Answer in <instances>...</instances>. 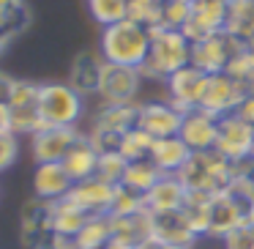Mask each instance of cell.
<instances>
[{
  "mask_svg": "<svg viewBox=\"0 0 254 249\" xmlns=\"http://www.w3.org/2000/svg\"><path fill=\"white\" fill-rule=\"evenodd\" d=\"M153 214V241L191 249L197 244V230L189 225L183 211H150Z\"/></svg>",
  "mask_w": 254,
  "mask_h": 249,
  "instance_id": "ac0fdd59",
  "label": "cell"
},
{
  "mask_svg": "<svg viewBox=\"0 0 254 249\" xmlns=\"http://www.w3.org/2000/svg\"><path fill=\"white\" fill-rule=\"evenodd\" d=\"M238 165H232L227 156L219 151H197L189 156V162L181 167L178 178L186 186V192H199V194H224L230 183L238 175Z\"/></svg>",
  "mask_w": 254,
  "mask_h": 249,
  "instance_id": "6da1fadb",
  "label": "cell"
},
{
  "mask_svg": "<svg viewBox=\"0 0 254 249\" xmlns=\"http://www.w3.org/2000/svg\"><path fill=\"white\" fill-rule=\"evenodd\" d=\"M227 17H230V3L227 0H191L183 33L191 39V44L202 41L213 33L227 30Z\"/></svg>",
  "mask_w": 254,
  "mask_h": 249,
  "instance_id": "9c48e42d",
  "label": "cell"
},
{
  "mask_svg": "<svg viewBox=\"0 0 254 249\" xmlns=\"http://www.w3.org/2000/svg\"><path fill=\"white\" fill-rule=\"evenodd\" d=\"M112 244L123 249H145L153 244V214L148 208L126 216H112Z\"/></svg>",
  "mask_w": 254,
  "mask_h": 249,
  "instance_id": "5bb4252c",
  "label": "cell"
},
{
  "mask_svg": "<svg viewBox=\"0 0 254 249\" xmlns=\"http://www.w3.org/2000/svg\"><path fill=\"white\" fill-rule=\"evenodd\" d=\"M153 137H148L145 132L139 129H131V132L123 137V148H121V156L126 162H142V159H150L153 154Z\"/></svg>",
  "mask_w": 254,
  "mask_h": 249,
  "instance_id": "e575fe53",
  "label": "cell"
},
{
  "mask_svg": "<svg viewBox=\"0 0 254 249\" xmlns=\"http://www.w3.org/2000/svg\"><path fill=\"white\" fill-rule=\"evenodd\" d=\"M150 36H153V30H148L145 25L134 22V19H123V22L101 30L99 52L104 55L107 63L142 69L150 50Z\"/></svg>",
  "mask_w": 254,
  "mask_h": 249,
  "instance_id": "7a4b0ae2",
  "label": "cell"
},
{
  "mask_svg": "<svg viewBox=\"0 0 254 249\" xmlns=\"http://www.w3.org/2000/svg\"><path fill=\"white\" fill-rule=\"evenodd\" d=\"M243 99H246V90H243L227 72L208 74V85H205L199 110L210 112V115H216V118H224V115L238 112V107H241Z\"/></svg>",
  "mask_w": 254,
  "mask_h": 249,
  "instance_id": "30bf717a",
  "label": "cell"
},
{
  "mask_svg": "<svg viewBox=\"0 0 254 249\" xmlns=\"http://www.w3.org/2000/svg\"><path fill=\"white\" fill-rule=\"evenodd\" d=\"M205 85H208V72H202V69L189 63L186 69L175 72L167 80V96H170V101L175 107H181L183 112L197 110L199 101H202Z\"/></svg>",
  "mask_w": 254,
  "mask_h": 249,
  "instance_id": "4fadbf2b",
  "label": "cell"
},
{
  "mask_svg": "<svg viewBox=\"0 0 254 249\" xmlns=\"http://www.w3.org/2000/svg\"><path fill=\"white\" fill-rule=\"evenodd\" d=\"M246 50L238 36H232L230 30H221L213 33L202 41H194L191 44V66L202 69L208 74H221L235 63V58Z\"/></svg>",
  "mask_w": 254,
  "mask_h": 249,
  "instance_id": "5b68a950",
  "label": "cell"
},
{
  "mask_svg": "<svg viewBox=\"0 0 254 249\" xmlns=\"http://www.w3.org/2000/svg\"><path fill=\"white\" fill-rule=\"evenodd\" d=\"M164 175V172L159 170V167L153 165V159H142V162H128L126 167V175H123V183H128L131 189H137V192H145L148 194L150 189L159 183V178Z\"/></svg>",
  "mask_w": 254,
  "mask_h": 249,
  "instance_id": "f546056e",
  "label": "cell"
},
{
  "mask_svg": "<svg viewBox=\"0 0 254 249\" xmlns=\"http://www.w3.org/2000/svg\"><path fill=\"white\" fill-rule=\"evenodd\" d=\"M148 208L145 205V192H137L128 183H118L115 186V197H112V208L110 216H126V214H137V211Z\"/></svg>",
  "mask_w": 254,
  "mask_h": 249,
  "instance_id": "d6a6232c",
  "label": "cell"
},
{
  "mask_svg": "<svg viewBox=\"0 0 254 249\" xmlns=\"http://www.w3.org/2000/svg\"><path fill=\"white\" fill-rule=\"evenodd\" d=\"M0 132H8V110H6V104H0Z\"/></svg>",
  "mask_w": 254,
  "mask_h": 249,
  "instance_id": "60d3db41",
  "label": "cell"
},
{
  "mask_svg": "<svg viewBox=\"0 0 254 249\" xmlns=\"http://www.w3.org/2000/svg\"><path fill=\"white\" fill-rule=\"evenodd\" d=\"M39 93H41L39 83L17 80L14 93H11V99H8V104H6V110H8V132L30 134V137H33L39 129H44L41 110H39Z\"/></svg>",
  "mask_w": 254,
  "mask_h": 249,
  "instance_id": "8992f818",
  "label": "cell"
},
{
  "mask_svg": "<svg viewBox=\"0 0 254 249\" xmlns=\"http://www.w3.org/2000/svg\"><path fill=\"white\" fill-rule=\"evenodd\" d=\"M186 197H189V192L181 183V178L161 175L159 183L145 194V205H148V211H181Z\"/></svg>",
  "mask_w": 254,
  "mask_h": 249,
  "instance_id": "603a6c76",
  "label": "cell"
},
{
  "mask_svg": "<svg viewBox=\"0 0 254 249\" xmlns=\"http://www.w3.org/2000/svg\"><path fill=\"white\" fill-rule=\"evenodd\" d=\"M14 3H19V0H0V11H3V8H8V6H14Z\"/></svg>",
  "mask_w": 254,
  "mask_h": 249,
  "instance_id": "ee69618b",
  "label": "cell"
},
{
  "mask_svg": "<svg viewBox=\"0 0 254 249\" xmlns=\"http://www.w3.org/2000/svg\"><path fill=\"white\" fill-rule=\"evenodd\" d=\"M71 189H74V178L68 175V170L61 165V162H47V165L36 167V172H33V197L58 203V200H66Z\"/></svg>",
  "mask_w": 254,
  "mask_h": 249,
  "instance_id": "ffe728a7",
  "label": "cell"
},
{
  "mask_svg": "<svg viewBox=\"0 0 254 249\" xmlns=\"http://www.w3.org/2000/svg\"><path fill=\"white\" fill-rule=\"evenodd\" d=\"M79 137L82 134L77 132V126H44V129H39L30 137V148H33L36 165L63 162Z\"/></svg>",
  "mask_w": 254,
  "mask_h": 249,
  "instance_id": "7c38bea8",
  "label": "cell"
},
{
  "mask_svg": "<svg viewBox=\"0 0 254 249\" xmlns=\"http://www.w3.org/2000/svg\"><path fill=\"white\" fill-rule=\"evenodd\" d=\"M104 55L96 50H82L74 55L71 69H68V85L79 96H99L101 77H104Z\"/></svg>",
  "mask_w": 254,
  "mask_h": 249,
  "instance_id": "2e32d148",
  "label": "cell"
},
{
  "mask_svg": "<svg viewBox=\"0 0 254 249\" xmlns=\"http://www.w3.org/2000/svg\"><path fill=\"white\" fill-rule=\"evenodd\" d=\"M126 167H128V162L123 159L121 154H107V156H101V159H99V167H96V175L93 178L110 183V186H118V183H123Z\"/></svg>",
  "mask_w": 254,
  "mask_h": 249,
  "instance_id": "d590c367",
  "label": "cell"
},
{
  "mask_svg": "<svg viewBox=\"0 0 254 249\" xmlns=\"http://www.w3.org/2000/svg\"><path fill=\"white\" fill-rule=\"evenodd\" d=\"M17 134L14 132H0V172L8 170V167L14 165V159H17Z\"/></svg>",
  "mask_w": 254,
  "mask_h": 249,
  "instance_id": "f35d334b",
  "label": "cell"
},
{
  "mask_svg": "<svg viewBox=\"0 0 254 249\" xmlns=\"http://www.w3.org/2000/svg\"><path fill=\"white\" fill-rule=\"evenodd\" d=\"M88 11L101 28L128 19V0H88Z\"/></svg>",
  "mask_w": 254,
  "mask_h": 249,
  "instance_id": "4dcf8cb0",
  "label": "cell"
},
{
  "mask_svg": "<svg viewBox=\"0 0 254 249\" xmlns=\"http://www.w3.org/2000/svg\"><path fill=\"white\" fill-rule=\"evenodd\" d=\"M208 200L210 194H199V192H189L186 203H183V216L189 219V225L197 230V236H205L208 230Z\"/></svg>",
  "mask_w": 254,
  "mask_h": 249,
  "instance_id": "836d02e7",
  "label": "cell"
},
{
  "mask_svg": "<svg viewBox=\"0 0 254 249\" xmlns=\"http://www.w3.org/2000/svg\"><path fill=\"white\" fill-rule=\"evenodd\" d=\"M30 22H33V14H30L28 3L19 0V3H14V6H8V8L0 11V36L11 44L14 39H19L22 33H28Z\"/></svg>",
  "mask_w": 254,
  "mask_h": 249,
  "instance_id": "83f0119b",
  "label": "cell"
},
{
  "mask_svg": "<svg viewBox=\"0 0 254 249\" xmlns=\"http://www.w3.org/2000/svg\"><path fill=\"white\" fill-rule=\"evenodd\" d=\"M82 99L68 83H44L39 93V110L44 126H77L82 115Z\"/></svg>",
  "mask_w": 254,
  "mask_h": 249,
  "instance_id": "277c9868",
  "label": "cell"
},
{
  "mask_svg": "<svg viewBox=\"0 0 254 249\" xmlns=\"http://www.w3.org/2000/svg\"><path fill=\"white\" fill-rule=\"evenodd\" d=\"M137 121H139V104H101V110L93 118V126L126 134L131 129H137Z\"/></svg>",
  "mask_w": 254,
  "mask_h": 249,
  "instance_id": "d4e9b609",
  "label": "cell"
},
{
  "mask_svg": "<svg viewBox=\"0 0 254 249\" xmlns=\"http://www.w3.org/2000/svg\"><path fill=\"white\" fill-rule=\"evenodd\" d=\"M88 219H93V216L82 214V211H79L68 197H66V200H58V203H52V230H55L58 236L74 238L85 225H88Z\"/></svg>",
  "mask_w": 254,
  "mask_h": 249,
  "instance_id": "484cf974",
  "label": "cell"
},
{
  "mask_svg": "<svg viewBox=\"0 0 254 249\" xmlns=\"http://www.w3.org/2000/svg\"><path fill=\"white\" fill-rule=\"evenodd\" d=\"M224 249H254V219H246L224 236Z\"/></svg>",
  "mask_w": 254,
  "mask_h": 249,
  "instance_id": "74e56055",
  "label": "cell"
},
{
  "mask_svg": "<svg viewBox=\"0 0 254 249\" xmlns=\"http://www.w3.org/2000/svg\"><path fill=\"white\" fill-rule=\"evenodd\" d=\"M216 151L232 162L243 165L254 156V126H249L238 112L219 118V137H216Z\"/></svg>",
  "mask_w": 254,
  "mask_h": 249,
  "instance_id": "52a82bcc",
  "label": "cell"
},
{
  "mask_svg": "<svg viewBox=\"0 0 254 249\" xmlns=\"http://www.w3.org/2000/svg\"><path fill=\"white\" fill-rule=\"evenodd\" d=\"M164 3H167V0H128V19L145 25L148 30L161 28Z\"/></svg>",
  "mask_w": 254,
  "mask_h": 249,
  "instance_id": "1f68e13d",
  "label": "cell"
},
{
  "mask_svg": "<svg viewBox=\"0 0 254 249\" xmlns=\"http://www.w3.org/2000/svg\"><path fill=\"white\" fill-rule=\"evenodd\" d=\"M243 219V214L238 211V205L230 200V194H210L208 200V236H216V238H224L230 230H235Z\"/></svg>",
  "mask_w": 254,
  "mask_h": 249,
  "instance_id": "44dd1931",
  "label": "cell"
},
{
  "mask_svg": "<svg viewBox=\"0 0 254 249\" xmlns=\"http://www.w3.org/2000/svg\"><path fill=\"white\" fill-rule=\"evenodd\" d=\"M191 63V39L183 30H170V28H156L150 36V50L145 58V66L139 69L142 77L150 80H167L175 72L186 69Z\"/></svg>",
  "mask_w": 254,
  "mask_h": 249,
  "instance_id": "3957f363",
  "label": "cell"
},
{
  "mask_svg": "<svg viewBox=\"0 0 254 249\" xmlns=\"http://www.w3.org/2000/svg\"><path fill=\"white\" fill-rule=\"evenodd\" d=\"M77 249H107L112 244V216H93L88 225L71 238Z\"/></svg>",
  "mask_w": 254,
  "mask_h": 249,
  "instance_id": "4316f807",
  "label": "cell"
},
{
  "mask_svg": "<svg viewBox=\"0 0 254 249\" xmlns=\"http://www.w3.org/2000/svg\"><path fill=\"white\" fill-rule=\"evenodd\" d=\"M246 50L252 52V58H254V41H249V44H246Z\"/></svg>",
  "mask_w": 254,
  "mask_h": 249,
  "instance_id": "f6af8a7d",
  "label": "cell"
},
{
  "mask_svg": "<svg viewBox=\"0 0 254 249\" xmlns=\"http://www.w3.org/2000/svg\"><path fill=\"white\" fill-rule=\"evenodd\" d=\"M227 30H230L232 36H238L243 44L254 41V0H238V3H230Z\"/></svg>",
  "mask_w": 254,
  "mask_h": 249,
  "instance_id": "f1b7e54d",
  "label": "cell"
},
{
  "mask_svg": "<svg viewBox=\"0 0 254 249\" xmlns=\"http://www.w3.org/2000/svg\"><path fill=\"white\" fill-rule=\"evenodd\" d=\"M99 159L101 154L96 151V145L90 143L88 134H82V137L74 143V148L66 154V159L61 162L63 167L68 170V175L74 178V183L77 181H88V178L96 175V167H99Z\"/></svg>",
  "mask_w": 254,
  "mask_h": 249,
  "instance_id": "7402d4cb",
  "label": "cell"
},
{
  "mask_svg": "<svg viewBox=\"0 0 254 249\" xmlns=\"http://www.w3.org/2000/svg\"><path fill=\"white\" fill-rule=\"evenodd\" d=\"M238 115H241L249 126H254V93H246V99L241 101V107H238Z\"/></svg>",
  "mask_w": 254,
  "mask_h": 249,
  "instance_id": "ab89813d",
  "label": "cell"
},
{
  "mask_svg": "<svg viewBox=\"0 0 254 249\" xmlns=\"http://www.w3.org/2000/svg\"><path fill=\"white\" fill-rule=\"evenodd\" d=\"M52 230V203L41 197H30L22 205V214H19V236H22V247L30 249L47 238Z\"/></svg>",
  "mask_w": 254,
  "mask_h": 249,
  "instance_id": "e0dca14e",
  "label": "cell"
},
{
  "mask_svg": "<svg viewBox=\"0 0 254 249\" xmlns=\"http://www.w3.org/2000/svg\"><path fill=\"white\" fill-rule=\"evenodd\" d=\"M128 134V132H126ZM123 132H112V129H99V126H93L90 129V143L96 145V151H99L101 156H107V154H121V148H123V137H126Z\"/></svg>",
  "mask_w": 254,
  "mask_h": 249,
  "instance_id": "8d00e7d4",
  "label": "cell"
},
{
  "mask_svg": "<svg viewBox=\"0 0 254 249\" xmlns=\"http://www.w3.org/2000/svg\"><path fill=\"white\" fill-rule=\"evenodd\" d=\"M181 123H183V110L175 107L170 99L167 101H145V104H139L137 129L145 132L148 137H153V140L175 137V134H181Z\"/></svg>",
  "mask_w": 254,
  "mask_h": 249,
  "instance_id": "8fae6325",
  "label": "cell"
},
{
  "mask_svg": "<svg viewBox=\"0 0 254 249\" xmlns=\"http://www.w3.org/2000/svg\"><path fill=\"white\" fill-rule=\"evenodd\" d=\"M189 156H191L189 145L175 134V137L156 140L150 159H153V165L159 167V170L164 172V175H178V172H181V167L189 162Z\"/></svg>",
  "mask_w": 254,
  "mask_h": 249,
  "instance_id": "cb8c5ba5",
  "label": "cell"
},
{
  "mask_svg": "<svg viewBox=\"0 0 254 249\" xmlns=\"http://www.w3.org/2000/svg\"><path fill=\"white\" fill-rule=\"evenodd\" d=\"M178 137L189 145L191 154H197V151H213L216 137H219V118L199 110V107L197 110H186Z\"/></svg>",
  "mask_w": 254,
  "mask_h": 249,
  "instance_id": "9a60e30c",
  "label": "cell"
},
{
  "mask_svg": "<svg viewBox=\"0 0 254 249\" xmlns=\"http://www.w3.org/2000/svg\"><path fill=\"white\" fill-rule=\"evenodd\" d=\"M227 3H238V0H227Z\"/></svg>",
  "mask_w": 254,
  "mask_h": 249,
  "instance_id": "bcb514c9",
  "label": "cell"
},
{
  "mask_svg": "<svg viewBox=\"0 0 254 249\" xmlns=\"http://www.w3.org/2000/svg\"><path fill=\"white\" fill-rule=\"evenodd\" d=\"M142 80L145 77L139 69L107 63L104 77H101V88H99L101 104H137V93H139Z\"/></svg>",
  "mask_w": 254,
  "mask_h": 249,
  "instance_id": "ba28073f",
  "label": "cell"
},
{
  "mask_svg": "<svg viewBox=\"0 0 254 249\" xmlns=\"http://www.w3.org/2000/svg\"><path fill=\"white\" fill-rule=\"evenodd\" d=\"M145 249H186V247H172V244H161V241H153V244H148Z\"/></svg>",
  "mask_w": 254,
  "mask_h": 249,
  "instance_id": "b9f144b4",
  "label": "cell"
},
{
  "mask_svg": "<svg viewBox=\"0 0 254 249\" xmlns=\"http://www.w3.org/2000/svg\"><path fill=\"white\" fill-rule=\"evenodd\" d=\"M112 197H115V186L99 181V178L77 181L68 192V200L88 216H107L112 208Z\"/></svg>",
  "mask_w": 254,
  "mask_h": 249,
  "instance_id": "d6986e66",
  "label": "cell"
},
{
  "mask_svg": "<svg viewBox=\"0 0 254 249\" xmlns=\"http://www.w3.org/2000/svg\"><path fill=\"white\" fill-rule=\"evenodd\" d=\"M6 50H8V41H6V39H3V36H0V58L6 55Z\"/></svg>",
  "mask_w": 254,
  "mask_h": 249,
  "instance_id": "7bdbcfd3",
  "label": "cell"
}]
</instances>
